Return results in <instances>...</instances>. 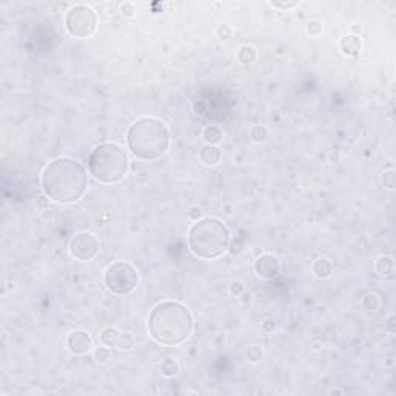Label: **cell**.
<instances>
[{
  "label": "cell",
  "instance_id": "cell-1",
  "mask_svg": "<svg viewBox=\"0 0 396 396\" xmlns=\"http://www.w3.org/2000/svg\"><path fill=\"white\" fill-rule=\"evenodd\" d=\"M46 198L59 204L79 201L88 189V174L85 167L68 156H62L45 166L40 177Z\"/></svg>",
  "mask_w": 396,
  "mask_h": 396
},
{
  "label": "cell",
  "instance_id": "cell-2",
  "mask_svg": "<svg viewBox=\"0 0 396 396\" xmlns=\"http://www.w3.org/2000/svg\"><path fill=\"white\" fill-rule=\"evenodd\" d=\"M149 334L156 344L177 347L194 333V317L180 302L164 300L155 305L147 320Z\"/></svg>",
  "mask_w": 396,
  "mask_h": 396
},
{
  "label": "cell",
  "instance_id": "cell-3",
  "mask_svg": "<svg viewBox=\"0 0 396 396\" xmlns=\"http://www.w3.org/2000/svg\"><path fill=\"white\" fill-rule=\"evenodd\" d=\"M127 144L133 156L143 161H155L171 147V132L156 118H141L127 132Z\"/></svg>",
  "mask_w": 396,
  "mask_h": 396
},
{
  "label": "cell",
  "instance_id": "cell-4",
  "mask_svg": "<svg viewBox=\"0 0 396 396\" xmlns=\"http://www.w3.org/2000/svg\"><path fill=\"white\" fill-rule=\"evenodd\" d=\"M188 243L194 255L204 260H215L229 249L231 232L221 220L204 217L191 226Z\"/></svg>",
  "mask_w": 396,
  "mask_h": 396
},
{
  "label": "cell",
  "instance_id": "cell-5",
  "mask_svg": "<svg viewBox=\"0 0 396 396\" xmlns=\"http://www.w3.org/2000/svg\"><path fill=\"white\" fill-rule=\"evenodd\" d=\"M129 167V155L117 143H102L88 156V174L104 184L121 181L127 175Z\"/></svg>",
  "mask_w": 396,
  "mask_h": 396
},
{
  "label": "cell",
  "instance_id": "cell-6",
  "mask_svg": "<svg viewBox=\"0 0 396 396\" xmlns=\"http://www.w3.org/2000/svg\"><path fill=\"white\" fill-rule=\"evenodd\" d=\"M104 284L111 294L127 296L133 293L139 284L138 269L129 262H115L105 269Z\"/></svg>",
  "mask_w": 396,
  "mask_h": 396
},
{
  "label": "cell",
  "instance_id": "cell-7",
  "mask_svg": "<svg viewBox=\"0 0 396 396\" xmlns=\"http://www.w3.org/2000/svg\"><path fill=\"white\" fill-rule=\"evenodd\" d=\"M65 28L76 39H87L98 28V16L87 5H75L65 16Z\"/></svg>",
  "mask_w": 396,
  "mask_h": 396
},
{
  "label": "cell",
  "instance_id": "cell-8",
  "mask_svg": "<svg viewBox=\"0 0 396 396\" xmlns=\"http://www.w3.org/2000/svg\"><path fill=\"white\" fill-rule=\"evenodd\" d=\"M99 240L91 232H78L72 237L68 251L75 260L79 262H90L99 252Z\"/></svg>",
  "mask_w": 396,
  "mask_h": 396
},
{
  "label": "cell",
  "instance_id": "cell-9",
  "mask_svg": "<svg viewBox=\"0 0 396 396\" xmlns=\"http://www.w3.org/2000/svg\"><path fill=\"white\" fill-rule=\"evenodd\" d=\"M101 342L108 348H118L124 352H130L135 348V339L115 327H107L101 333Z\"/></svg>",
  "mask_w": 396,
  "mask_h": 396
},
{
  "label": "cell",
  "instance_id": "cell-10",
  "mask_svg": "<svg viewBox=\"0 0 396 396\" xmlns=\"http://www.w3.org/2000/svg\"><path fill=\"white\" fill-rule=\"evenodd\" d=\"M254 271L259 277L265 280H271L280 272V262L272 254H262L254 262Z\"/></svg>",
  "mask_w": 396,
  "mask_h": 396
},
{
  "label": "cell",
  "instance_id": "cell-11",
  "mask_svg": "<svg viewBox=\"0 0 396 396\" xmlns=\"http://www.w3.org/2000/svg\"><path fill=\"white\" fill-rule=\"evenodd\" d=\"M91 347H93V339L84 330L72 331L67 337V348L70 350L72 355H76V356L85 355L91 350Z\"/></svg>",
  "mask_w": 396,
  "mask_h": 396
},
{
  "label": "cell",
  "instance_id": "cell-12",
  "mask_svg": "<svg viewBox=\"0 0 396 396\" xmlns=\"http://www.w3.org/2000/svg\"><path fill=\"white\" fill-rule=\"evenodd\" d=\"M375 271L379 277L388 280V278H393V272H394V265H393V259L388 257V255H382L376 260L375 263Z\"/></svg>",
  "mask_w": 396,
  "mask_h": 396
},
{
  "label": "cell",
  "instance_id": "cell-13",
  "mask_svg": "<svg viewBox=\"0 0 396 396\" xmlns=\"http://www.w3.org/2000/svg\"><path fill=\"white\" fill-rule=\"evenodd\" d=\"M220 158H221V152L217 146L206 144L200 150V161L204 166H215V164L220 162Z\"/></svg>",
  "mask_w": 396,
  "mask_h": 396
},
{
  "label": "cell",
  "instance_id": "cell-14",
  "mask_svg": "<svg viewBox=\"0 0 396 396\" xmlns=\"http://www.w3.org/2000/svg\"><path fill=\"white\" fill-rule=\"evenodd\" d=\"M341 48H342L344 54H347V56H356V54L361 51V48H362V42H361V39H359L358 36L350 34V36L342 37V40H341Z\"/></svg>",
  "mask_w": 396,
  "mask_h": 396
},
{
  "label": "cell",
  "instance_id": "cell-15",
  "mask_svg": "<svg viewBox=\"0 0 396 396\" xmlns=\"http://www.w3.org/2000/svg\"><path fill=\"white\" fill-rule=\"evenodd\" d=\"M311 269H313V274L319 278H327L333 274V265L328 259H317L313 263Z\"/></svg>",
  "mask_w": 396,
  "mask_h": 396
},
{
  "label": "cell",
  "instance_id": "cell-16",
  "mask_svg": "<svg viewBox=\"0 0 396 396\" xmlns=\"http://www.w3.org/2000/svg\"><path fill=\"white\" fill-rule=\"evenodd\" d=\"M237 59L243 65H249L257 59V51L252 45H242L237 53Z\"/></svg>",
  "mask_w": 396,
  "mask_h": 396
},
{
  "label": "cell",
  "instance_id": "cell-17",
  "mask_svg": "<svg viewBox=\"0 0 396 396\" xmlns=\"http://www.w3.org/2000/svg\"><path fill=\"white\" fill-rule=\"evenodd\" d=\"M203 138H204L206 144L217 146L223 141V132L218 126H207L203 132Z\"/></svg>",
  "mask_w": 396,
  "mask_h": 396
},
{
  "label": "cell",
  "instance_id": "cell-18",
  "mask_svg": "<svg viewBox=\"0 0 396 396\" xmlns=\"http://www.w3.org/2000/svg\"><path fill=\"white\" fill-rule=\"evenodd\" d=\"M159 370H161V375H162V376H166V378H174V376H177V375L180 373V364H178L175 359H172V358H167V359H164V361L161 362Z\"/></svg>",
  "mask_w": 396,
  "mask_h": 396
},
{
  "label": "cell",
  "instance_id": "cell-19",
  "mask_svg": "<svg viewBox=\"0 0 396 396\" xmlns=\"http://www.w3.org/2000/svg\"><path fill=\"white\" fill-rule=\"evenodd\" d=\"M249 136H251V139H252L254 143H262V141H265V138L268 136V130H266L265 126L257 124V126H254V127L251 129Z\"/></svg>",
  "mask_w": 396,
  "mask_h": 396
},
{
  "label": "cell",
  "instance_id": "cell-20",
  "mask_svg": "<svg viewBox=\"0 0 396 396\" xmlns=\"http://www.w3.org/2000/svg\"><path fill=\"white\" fill-rule=\"evenodd\" d=\"M246 358H248L249 362L255 364V362L262 361V358H263V350H262L259 345H251V347H248V350H246Z\"/></svg>",
  "mask_w": 396,
  "mask_h": 396
},
{
  "label": "cell",
  "instance_id": "cell-21",
  "mask_svg": "<svg viewBox=\"0 0 396 396\" xmlns=\"http://www.w3.org/2000/svg\"><path fill=\"white\" fill-rule=\"evenodd\" d=\"M382 186L388 191H393L396 186V175L394 171H385L382 174Z\"/></svg>",
  "mask_w": 396,
  "mask_h": 396
},
{
  "label": "cell",
  "instance_id": "cell-22",
  "mask_svg": "<svg viewBox=\"0 0 396 396\" xmlns=\"http://www.w3.org/2000/svg\"><path fill=\"white\" fill-rule=\"evenodd\" d=\"M362 307L368 311H375L378 307H379V299L376 294H367L364 299H362Z\"/></svg>",
  "mask_w": 396,
  "mask_h": 396
},
{
  "label": "cell",
  "instance_id": "cell-23",
  "mask_svg": "<svg viewBox=\"0 0 396 396\" xmlns=\"http://www.w3.org/2000/svg\"><path fill=\"white\" fill-rule=\"evenodd\" d=\"M93 358H95V361L96 362H99V364H104V362H107L108 359H110V350H108V347H99V348H96L95 350V353H93Z\"/></svg>",
  "mask_w": 396,
  "mask_h": 396
},
{
  "label": "cell",
  "instance_id": "cell-24",
  "mask_svg": "<svg viewBox=\"0 0 396 396\" xmlns=\"http://www.w3.org/2000/svg\"><path fill=\"white\" fill-rule=\"evenodd\" d=\"M217 36L220 40H229L232 37V28L229 25H218L217 28Z\"/></svg>",
  "mask_w": 396,
  "mask_h": 396
},
{
  "label": "cell",
  "instance_id": "cell-25",
  "mask_svg": "<svg viewBox=\"0 0 396 396\" xmlns=\"http://www.w3.org/2000/svg\"><path fill=\"white\" fill-rule=\"evenodd\" d=\"M121 14H123L124 17H135V14H136L135 5H133L132 2H126V4L121 7Z\"/></svg>",
  "mask_w": 396,
  "mask_h": 396
},
{
  "label": "cell",
  "instance_id": "cell-26",
  "mask_svg": "<svg viewBox=\"0 0 396 396\" xmlns=\"http://www.w3.org/2000/svg\"><path fill=\"white\" fill-rule=\"evenodd\" d=\"M269 5L280 10H291L294 7H299V2H269Z\"/></svg>",
  "mask_w": 396,
  "mask_h": 396
},
{
  "label": "cell",
  "instance_id": "cell-27",
  "mask_svg": "<svg viewBox=\"0 0 396 396\" xmlns=\"http://www.w3.org/2000/svg\"><path fill=\"white\" fill-rule=\"evenodd\" d=\"M229 291H231L232 296H240L245 291V285L242 284V282H232Z\"/></svg>",
  "mask_w": 396,
  "mask_h": 396
},
{
  "label": "cell",
  "instance_id": "cell-28",
  "mask_svg": "<svg viewBox=\"0 0 396 396\" xmlns=\"http://www.w3.org/2000/svg\"><path fill=\"white\" fill-rule=\"evenodd\" d=\"M307 31L311 34V36H319L320 31H322V25L319 22H310L308 27H307Z\"/></svg>",
  "mask_w": 396,
  "mask_h": 396
},
{
  "label": "cell",
  "instance_id": "cell-29",
  "mask_svg": "<svg viewBox=\"0 0 396 396\" xmlns=\"http://www.w3.org/2000/svg\"><path fill=\"white\" fill-rule=\"evenodd\" d=\"M200 215H201V211L200 209H197V207H194V209H191V212H189V217L192 218V220H200Z\"/></svg>",
  "mask_w": 396,
  "mask_h": 396
},
{
  "label": "cell",
  "instance_id": "cell-30",
  "mask_svg": "<svg viewBox=\"0 0 396 396\" xmlns=\"http://www.w3.org/2000/svg\"><path fill=\"white\" fill-rule=\"evenodd\" d=\"M263 327H265V330H268V331H269V330H272V328H274V322H272V320H266Z\"/></svg>",
  "mask_w": 396,
  "mask_h": 396
},
{
  "label": "cell",
  "instance_id": "cell-31",
  "mask_svg": "<svg viewBox=\"0 0 396 396\" xmlns=\"http://www.w3.org/2000/svg\"><path fill=\"white\" fill-rule=\"evenodd\" d=\"M393 320H394V316L391 314V316L388 317V327H390V331H391V333L394 331V328H393Z\"/></svg>",
  "mask_w": 396,
  "mask_h": 396
}]
</instances>
